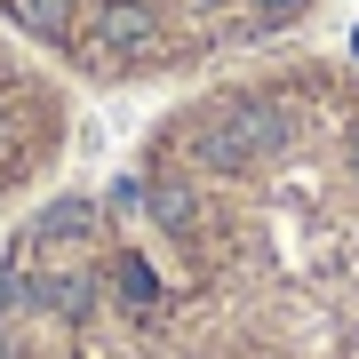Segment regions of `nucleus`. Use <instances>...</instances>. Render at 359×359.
Instances as JSON below:
<instances>
[{
	"label": "nucleus",
	"instance_id": "f257e3e1",
	"mask_svg": "<svg viewBox=\"0 0 359 359\" xmlns=\"http://www.w3.org/2000/svg\"><path fill=\"white\" fill-rule=\"evenodd\" d=\"M0 359H359V65L208 72L16 216Z\"/></svg>",
	"mask_w": 359,
	"mask_h": 359
},
{
	"label": "nucleus",
	"instance_id": "f03ea898",
	"mask_svg": "<svg viewBox=\"0 0 359 359\" xmlns=\"http://www.w3.org/2000/svg\"><path fill=\"white\" fill-rule=\"evenodd\" d=\"M320 0H0V32L72 88H192L287 48Z\"/></svg>",
	"mask_w": 359,
	"mask_h": 359
},
{
	"label": "nucleus",
	"instance_id": "7ed1b4c3",
	"mask_svg": "<svg viewBox=\"0 0 359 359\" xmlns=\"http://www.w3.org/2000/svg\"><path fill=\"white\" fill-rule=\"evenodd\" d=\"M80 144V88L16 32H0V231L65 184Z\"/></svg>",
	"mask_w": 359,
	"mask_h": 359
}]
</instances>
